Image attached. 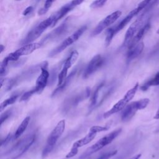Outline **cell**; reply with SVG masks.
<instances>
[{
	"label": "cell",
	"mask_w": 159,
	"mask_h": 159,
	"mask_svg": "<svg viewBox=\"0 0 159 159\" xmlns=\"http://www.w3.org/2000/svg\"><path fill=\"white\" fill-rule=\"evenodd\" d=\"M151 1L152 0H143L138 4V6L135 9L130 11L127 14V16L124 17L119 22H118L115 25L108 28L106 32V36L105 42L106 46H109L111 44L114 37H115V35L118 32L121 31L135 16H137L142 11L144 10Z\"/></svg>",
	"instance_id": "1"
},
{
	"label": "cell",
	"mask_w": 159,
	"mask_h": 159,
	"mask_svg": "<svg viewBox=\"0 0 159 159\" xmlns=\"http://www.w3.org/2000/svg\"><path fill=\"white\" fill-rule=\"evenodd\" d=\"M55 17L54 14H51L49 17L40 22L39 24L34 26L29 31L26 36L20 41L22 45L34 42L48 28L53 27Z\"/></svg>",
	"instance_id": "2"
},
{
	"label": "cell",
	"mask_w": 159,
	"mask_h": 159,
	"mask_svg": "<svg viewBox=\"0 0 159 159\" xmlns=\"http://www.w3.org/2000/svg\"><path fill=\"white\" fill-rule=\"evenodd\" d=\"M122 132V129H117L111 132L106 134L103 137L98 140L95 143L88 147L86 151L80 156V159H84L95 152L100 150L105 146L111 143Z\"/></svg>",
	"instance_id": "3"
},
{
	"label": "cell",
	"mask_w": 159,
	"mask_h": 159,
	"mask_svg": "<svg viewBox=\"0 0 159 159\" xmlns=\"http://www.w3.org/2000/svg\"><path fill=\"white\" fill-rule=\"evenodd\" d=\"M65 128V120H60L48 135L46 144L42 150V157L45 158L53 149L57 142L63 134Z\"/></svg>",
	"instance_id": "4"
},
{
	"label": "cell",
	"mask_w": 159,
	"mask_h": 159,
	"mask_svg": "<svg viewBox=\"0 0 159 159\" xmlns=\"http://www.w3.org/2000/svg\"><path fill=\"white\" fill-rule=\"evenodd\" d=\"M35 139V135H26L24 138L19 141L10 150H9L6 155L9 159H17L24 154L34 143Z\"/></svg>",
	"instance_id": "5"
},
{
	"label": "cell",
	"mask_w": 159,
	"mask_h": 159,
	"mask_svg": "<svg viewBox=\"0 0 159 159\" xmlns=\"http://www.w3.org/2000/svg\"><path fill=\"white\" fill-rule=\"evenodd\" d=\"M87 25H83L78 29H77L75 32L71 34L70 36L66 37L59 45L52 50L48 53V57L52 58L58 54L64 51L66 48L71 45L75 42H76L83 34V33L87 30Z\"/></svg>",
	"instance_id": "6"
},
{
	"label": "cell",
	"mask_w": 159,
	"mask_h": 159,
	"mask_svg": "<svg viewBox=\"0 0 159 159\" xmlns=\"http://www.w3.org/2000/svg\"><path fill=\"white\" fill-rule=\"evenodd\" d=\"M139 88V83H137L131 89L127 91V92L124 95V98L119 101H118L112 107L111 109L106 111L104 114L103 117L104 118H108L112 114L117 113L122 109H124V107L127 106V103L130 101L134 97L137 89Z\"/></svg>",
	"instance_id": "7"
},
{
	"label": "cell",
	"mask_w": 159,
	"mask_h": 159,
	"mask_svg": "<svg viewBox=\"0 0 159 159\" xmlns=\"http://www.w3.org/2000/svg\"><path fill=\"white\" fill-rule=\"evenodd\" d=\"M70 17H67L65 20L55 29L52 30L49 32L47 35H45L42 40L40 42V43L42 46L45 45V44L58 39L61 37L65 35L68 31V29L71 25Z\"/></svg>",
	"instance_id": "8"
},
{
	"label": "cell",
	"mask_w": 159,
	"mask_h": 159,
	"mask_svg": "<svg viewBox=\"0 0 159 159\" xmlns=\"http://www.w3.org/2000/svg\"><path fill=\"white\" fill-rule=\"evenodd\" d=\"M91 94V89L89 87L80 91V93L74 94L67 98L63 102L62 105V111L68 112L71 109L77 106L82 101L88 98Z\"/></svg>",
	"instance_id": "9"
},
{
	"label": "cell",
	"mask_w": 159,
	"mask_h": 159,
	"mask_svg": "<svg viewBox=\"0 0 159 159\" xmlns=\"http://www.w3.org/2000/svg\"><path fill=\"white\" fill-rule=\"evenodd\" d=\"M149 102L150 99L148 98H143L127 105L122 111L121 120L123 122H127L130 120L138 110L145 109Z\"/></svg>",
	"instance_id": "10"
},
{
	"label": "cell",
	"mask_w": 159,
	"mask_h": 159,
	"mask_svg": "<svg viewBox=\"0 0 159 159\" xmlns=\"http://www.w3.org/2000/svg\"><path fill=\"white\" fill-rule=\"evenodd\" d=\"M42 47L40 42H32L30 43L22 45L17 50L9 53L5 58L10 61H17L19 58L24 55L31 54L36 50Z\"/></svg>",
	"instance_id": "11"
},
{
	"label": "cell",
	"mask_w": 159,
	"mask_h": 159,
	"mask_svg": "<svg viewBox=\"0 0 159 159\" xmlns=\"http://www.w3.org/2000/svg\"><path fill=\"white\" fill-rule=\"evenodd\" d=\"M121 14L122 12L119 10L116 11L109 14L97 24V25L92 31L91 34V37H96L98 35L100 34L105 29L109 27L120 17Z\"/></svg>",
	"instance_id": "12"
},
{
	"label": "cell",
	"mask_w": 159,
	"mask_h": 159,
	"mask_svg": "<svg viewBox=\"0 0 159 159\" xmlns=\"http://www.w3.org/2000/svg\"><path fill=\"white\" fill-rule=\"evenodd\" d=\"M146 16L147 15L145 14H141V15L139 16V17L129 26L125 34L124 42L122 45V47H127V45L133 39V37L135 36L136 33L144 25L143 22Z\"/></svg>",
	"instance_id": "13"
},
{
	"label": "cell",
	"mask_w": 159,
	"mask_h": 159,
	"mask_svg": "<svg viewBox=\"0 0 159 159\" xmlns=\"http://www.w3.org/2000/svg\"><path fill=\"white\" fill-rule=\"evenodd\" d=\"M79 56V53L76 50H73L71 52L69 57L66 59L62 68L58 75V84L57 86L61 85L67 76V73L69 68L76 62Z\"/></svg>",
	"instance_id": "14"
},
{
	"label": "cell",
	"mask_w": 159,
	"mask_h": 159,
	"mask_svg": "<svg viewBox=\"0 0 159 159\" xmlns=\"http://www.w3.org/2000/svg\"><path fill=\"white\" fill-rule=\"evenodd\" d=\"M105 63V58L101 55L98 54L94 56L86 66L83 72V78H88L99 68H101Z\"/></svg>",
	"instance_id": "15"
},
{
	"label": "cell",
	"mask_w": 159,
	"mask_h": 159,
	"mask_svg": "<svg viewBox=\"0 0 159 159\" xmlns=\"http://www.w3.org/2000/svg\"><path fill=\"white\" fill-rule=\"evenodd\" d=\"M84 1L85 0H71V1L64 4L58 11L54 12L53 14L55 17L54 27L58 22L59 20H60L62 18H63L67 14H68L76 7H77L78 6L83 3Z\"/></svg>",
	"instance_id": "16"
},
{
	"label": "cell",
	"mask_w": 159,
	"mask_h": 159,
	"mask_svg": "<svg viewBox=\"0 0 159 159\" xmlns=\"http://www.w3.org/2000/svg\"><path fill=\"white\" fill-rule=\"evenodd\" d=\"M47 66H48V63H47L46 65H45L41 68L40 74L36 80L35 85L34 88L35 91V93L37 94H40L43 91L50 78L49 77L50 73L47 70Z\"/></svg>",
	"instance_id": "17"
},
{
	"label": "cell",
	"mask_w": 159,
	"mask_h": 159,
	"mask_svg": "<svg viewBox=\"0 0 159 159\" xmlns=\"http://www.w3.org/2000/svg\"><path fill=\"white\" fill-rule=\"evenodd\" d=\"M144 48V43L142 41L139 42L136 45L127 48L126 53V61L127 63L130 62L138 57L142 52Z\"/></svg>",
	"instance_id": "18"
},
{
	"label": "cell",
	"mask_w": 159,
	"mask_h": 159,
	"mask_svg": "<svg viewBox=\"0 0 159 159\" xmlns=\"http://www.w3.org/2000/svg\"><path fill=\"white\" fill-rule=\"evenodd\" d=\"M77 72V70L76 69H74L73 71H71V73L66 76V78H65V80H64V81L62 83V84L58 86L57 87V88L53 91L52 94V97H54L58 94H59L60 93H62L64 90H65L68 86L71 84V81H73V78H75L76 74Z\"/></svg>",
	"instance_id": "19"
},
{
	"label": "cell",
	"mask_w": 159,
	"mask_h": 159,
	"mask_svg": "<svg viewBox=\"0 0 159 159\" xmlns=\"http://www.w3.org/2000/svg\"><path fill=\"white\" fill-rule=\"evenodd\" d=\"M150 26V24L149 22H147L145 24H144L139 30V31L136 33L135 36L133 37V39L131 40L129 45H127V48H129L130 47L134 46L138 43L139 42H141V40L145 35V33L147 32V30L149 29Z\"/></svg>",
	"instance_id": "20"
},
{
	"label": "cell",
	"mask_w": 159,
	"mask_h": 159,
	"mask_svg": "<svg viewBox=\"0 0 159 159\" xmlns=\"http://www.w3.org/2000/svg\"><path fill=\"white\" fill-rule=\"evenodd\" d=\"M96 134L97 133H96L94 132L89 130V132H88V134L86 136H84L82 139H80L76 140V142H75L73 144L72 147L79 148L80 147H81L84 145H86L88 144L89 142H91L95 138V137L96 135Z\"/></svg>",
	"instance_id": "21"
},
{
	"label": "cell",
	"mask_w": 159,
	"mask_h": 159,
	"mask_svg": "<svg viewBox=\"0 0 159 159\" xmlns=\"http://www.w3.org/2000/svg\"><path fill=\"white\" fill-rule=\"evenodd\" d=\"M105 85V83L102 82L101 83H100L94 90V91L92 93L91 95V102H90V104L89 106V110L91 111L93 109H94V107L98 106V97L99 96V93L101 90V89L102 88V87Z\"/></svg>",
	"instance_id": "22"
},
{
	"label": "cell",
	"mask_w": 159,
	"mask_h": 159,
	"mask_svg": "<svg viewBox=\"0 0 159 159\" xmlns=\"http://www.w3.org/2000/svg\"><path fill=\"white\" fill-rule=\"evenodd\" d=\"M30 120V117L29 116H27L26 117H25L23 119V120L22 121L20 124L17 127V130H16V132L14 134V138L16 139L20 137L22 135V134L25 132V130H26V129L29 124Z\"/></svg>",
	"instance_id": "23"
},
{
	"label": "cell",
	"mask_w": 159,
	"mask_h": 159,
	"mask_svg": "<svg viewBox=\"0 0 159 159\" xmlns=\"http://www.w3.org/2000/svg\"><path fill=\"white\" fill-rule=\"evenodd\" d=\"M159 85V72H158L153 78L144 83L140 87L141 90L145 91L147 90L150 86Z\"/></svg>",
	"instance_id": "24"
},
{
	"label": "cell",
	"mask_w": 159,
	"mask_h": 159,
	"mask_svg": "<svg viewBox=\"0 0 159 159\" xmlns=\"http://www.w3.org/2000/svg\"><path fill=\"white\" fill-rule=\"evenodd\" d=\"M19 94H14V95L11 96L9 98L4 100L1 103V105H0V111L2 112L7 106L14 104L17 101V99L19 98Z\"/></svg>",
	"instance_id": "25"
},
{
	"label": "cell",
	"mask_w": 159,
	"mask_h": 159,
	"mask_svg": "<svg viewBox=\"0 0 159 159\" xmlns=\"http://www.w3.org/2000/svg\"><path fill=\"white\" fill-rule=\"evenodd\" d=\"M56 0H45V3L43 4V6L42 7H41L37 12V14L39 16H43L44 14H45L48 9L51 7L52 5L53 4V3Z\"/></svg>",
	"instance_id": "26"
},
{
	"label": "cell",
	"mask_w": 159,
	"mask_h": 159,
	"mask_svg": "<svg viewBox=\"0 0 159 159\" xmlns=\"http://www.w3.org/2000/svg\"><path fill=\"white\" fill-rule=\"evenodd\" d=\"M9 61L4 58L3 60L2 61L1 63V66H0V75L1 77H3L4 76H6L8 70H7V66L9 64Z\"/></svg>",
	"instance_id": "27"
},
{
	"label": "cell",
	"mask_w": 159,
	"mask_h": 159,
	"mask_svg": "<svg viewBox=\"0 0 159 159\" xmlns=\"http://www.w3.org/2000/svg\"><path fill=\"white\" fill-rule=\"evenodd\" d=\"M107 0H94L90 4V7L91 9L100 8L104 6L107 2Z\"/></svg>",
	"instance_id": "28"
},
{
	"label": "cell",
	"mask_w": 159,
	"mask_h": 159,
	"mask_svg": "<svg viewBox=\"0 0 159 159\" xmlns=\"http://www.w3.org/2000/svg\"><path fill=\"white\" fill-rule=\"evenodd\" d=\"M35 91L34 89V88L28 91H26L25 93H24L20 97V101L22 102V101H27L28 100L33 94H35Z\"/></svg>",
	"instance_id": "29"
},
{
	"label": "cell",
	"mask_w": 159,
	"mask_h": 159,
	"mask_svg": "<svg viewBox=\"0 0 159 159\" xmlns=\"http://www.w3.org/2000/svg\"><path fill=\"white\" fill-rule=\"evenodd\" d=\"M109 129V126L105 125V126H100V125H93L90 129L89 130L94 132L96 133L101 132L102 131L107 130Z\"/></svg>",
	"instance_id": "30"
},
{
	"label": "cell",
	"mask_w": 159,
	"mask_h": 159,
	"mask_svg": "<svg viewBox=\"0 0 159 159\" xmlns=\"http://www.w3.org/2000/svg\"><path fill=\"white\" fill-rule=\"evenodd\" d=\"M12 114V110L11 109H9L7 110L6 111H4V112H2L1 115V119H0V122H1V126L2 125L3 122H5Z\"/></svg>",
	"instance_id": "31"
},
{
	"label": "cell",
	"mask_w": 159,
	"mask_h": 159,
	"mask_svg": "<svg viewBox=\"0 0 159 159\" xmlns=\"http://www.w3.org/2000/svg\"><path fill=\"white\" fill-rule=\"evenodd\" d=\"M158 3H159V0H152V1L150 2V4L143 10L142 13L147 14L148 11H150L151 9H152L153 7H155L156 5H157Z\"/></svg>",
	"instance_id": "32"
},
{
	"label": "cell",
	"mask_w": 159,
	"mask_h": 159,
	"mask_svg": "<svg viewBox=\"0 0 159 159\" xmlns=\"http://www.w3.org/2000/svg\"><path fill=\"white\" fill-rule=\"evenodd\" d=\"M117 150H114V151H111L109 152H107V153L103 154L102 155H101L100 157H99L97 159H110L112 157L114 156L117 153Z\"/></svg>",
	"instance_id": "33"
},
{
	"label": "cell",
	"mask_w": 159,
	"mask_h": 159,
	"mask_svg": "<svg viewBox=\"0 0 159 159\" xmlns=\"http://www.w3.org/2000/svg\"><path fill=\"white\" fill-rule=\"evenodd\" d=\"M78 148H76V147H72L70 151L66 154V158H71V157L75 156L78 153Z\"/></svg>",
	"instance_id": "34"
},
{
	"label": "cell",
	"mask_w": 159,
	"mask_h": 159,
	"mask_svg": "<svg viewBox=\"0 0 159 159\" xmlns=\"http://www.w3.org/2000/svg\"><path fill=\"white\" fill-rule=\"evenodd\" d=\"M12 135L11 134H9L5 139H4L2 141H1V147H3V146H5L12 139Z\"/></svg>",
	"instance_id": "35"
},
{
	"label": "cell",
	"mask_w": 159,
	"mask_h": 159,
	"mask_svg": "<svg viewBox=\"0 0 159 159\" xmlns=\"http://www.w3.org/2000/svg\"><path fill=\"white\" fill-rule=\"evenodd\" d=\"M33 10H34V7L32 6H29L24 10V11L22 12V15L24 16H26L29 14H30L33 11Z\"/></svg>",
	"instance_id": "36"
},
{
	"label": "cell",
	"mask_w": 159,
	"mask_h": 159,
	"mask_svg": "<svg viewBox=\"0 0 159 159\" xmlns=\"http://www.w3.org/2000/svg\"><path fill=\"white\" fill-rule=\"evenodd\" d=\"M140 157H141V154L139 153V154H137V155L132 157L131 158H130L129 159H139L140 158Z\"/></svg>",
	"instance_id": "37"
},
{
	"label": "cell",
	"mask_w": 159,
	"mask_h": 159,
	"mask_svg": "<svg viewBox=\"0 0 159 159\" xmlns=\"http://www.w3.org/2000/svg\"><path fill=\"white\" fill-rule=\"evenodd\" d=\"M155 119H159V109H158V111H157L155 115L154 116V117H153Z\"/></svg>",
	"instance_id": "38"
},
{
	"label": "cell",
	"mask_w": 159,
	"mask_h": 159,
	"mask_svg": "<svg viewBox=\"0 0 159 159\" xmlns=\"http://www.w3.org/2000/svg\"><path fill=\"white\" fill-rule=\"evenodd\" d=\"M5 48V47L3 45H1V53L2 52V51L4 50V49Z\"/></svg>",
	"instance_id": "39"
},
{
	"label": "cell",
	"mask_w": 159,
	"mask_h": 159,
	"mask_svg": "<svg viewBox=\"0 0 159 159\" xmlns=\"http://www.w3.org/2000/svg\"><path fill=\"white\" fill-rule=\"evenodd\" d=\"M41 0H32L33 2H34L35 3H38L39 2H40Z\"/></svg>",
	"instance_id": "40"
},
{
	"label": "cell",
	"mask_w": 159,
	"mask_h": 159,
	"mask_svg": "<svg viewBox=\"0 0 159 159\" xmlns=\"http://www.w3.org/2000/svg\"><path fill=\"white\" fill-rule=\"evenodd\" d=\"M157 34L159 35V28H158V29L157 30Z\"/></svg>",
	"instance_id": "41"
},
{
	"label": "cell",
	"mask_w": 159,
	"mask_h": 159,
	"mask_svg": "<svg viewBox=\"0 0 159 159\" xmlns=\"http://www.w3.org/2000/svg\"><path fill=\"white\" fill-rule=\"evenodd\" d=\"M16 1H21V0H16Z\"/></svg>",
	"instance_id": "42"
}]
</instances>
